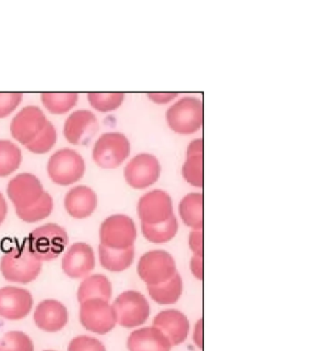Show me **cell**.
<instances>
[{
	"label": "cell",
	"instance_id": "obj_1",
	"mask_svg": "<svg viewBox=\"0 0 312 351\" xmlns=\"http://www.w3.org/2000/svg\"><path fill=\"white\" fill-rule=\"evenodd\" d=\"M42 269V262L29 252L25 241L8 250L0 260L2 276L15 284L26 285L35 281Z\"/></svg>",
	"mask_w": 312,
	"mask_h": 351
},
{
	"label": "cell",
	"instance_id": "obj_2",
	"mask_svg": "<svg viewBox=\"0 0 312 351\" xmlns=\"http://www.w3.org/2000/svg\"><path fill=\"white\" fill-rule=\"evenodd\" d=\"M29 252L40 262L56 260L65 251L69 236L64 227L47 223L36 228L25 239Z\"/></svg>",
	"mask_w": 312,
	"mask_h": 351
},
{
	"label": "cell",
	"instance_id": "obj_3",
	"mask_svg": "<svg viewBox=\"0 0 312 351\" xmlns=\"http://www.w3.org/2000/svg\"><path fill=\"white\" fill-rule=\"evenodd\" d=\"M204 104L193 96L180 99L169 107L166 114L169 128L180 134L195 133L204 125Z\"/></svg>",
	"mask_w": 312,
	"mask_h": 351
},
{
	"label": "cell",
	"instance_id": "obj_4",
	"mask_svg": "<svg viewBox=\"0 0 312 351\" xmlns=\"http://www.w3.org/2000/svg\"><path fill=\"white\" fill-rule=\"evenodd\" d=\"M48 175L60 186L73 185L84 177L86 163L77 151L62 148L56 151L48 162Z\"/></svg>",
	"mask_w": 312,
	"mask_h": 351
},
{
	"label": "cell",
	"instance_id": "obj_5",
	"mask_svg": "<svg viewBox=\"0 0 312 351\" xmlns=\"http://www.w3.org/2000/svg\"><path fill=\"white\" fill-rule=\"evenodd\" d=\"M39 107H24L13 118L10 125L12 136L27 148L34 144L51 125Z\"/></svg>",
	"mask_w": 312,
	"mask_h": 351
},
{
	"label": "cell",
	"instance_id": "obj_6",
	"mask_svg": "<svg viewBox=\"0 0 312 351\" xmlns=\"http://www.w3.org/2000/svg\"><path fill=\"white\" fill-rule=\"evenodd\" d=\"M130 143L128 137L119 132H108L95 142L93 158L102 169L119 167L130 156Z\"/></svg>",
	"mask_w": 312,
	"mask_h": 351
},
{
	"label": "cell",
	"instance_id": "obj_7",
	"mask_svg": "<svg viewBox=\"0 0 312 351\" xmlns=\"http://www.w3.org/2000/svg\"><path fill=\"white\" fill-rule=\"evenodd\" d=\"M79 320L87 331L104 335L110 332L117 323L113 306L100 298L88 299L80 303Z\"/></svg>",
	"mask_w": 312,
	"mask_h": 351
},
{
	"label": "cell",
	"instance_id": "obj_8",
	"mask_svg": "<svg viewBox=\"0 0 312 351\" xmlns=\"http://www.w3.org/2000/svg\"><path fill=\"white\" fill-rule=\"evenodd\" d=\"M42 182L36 176L21 173L13 178L7 186V193L15 210L32 207L45 193Z\"/></svg>",
	"mask_w": 312,
	"mask_h": 351
},
{
	"label": "cell",
	"instance_id": "obj_9",
	"mask_svg": "<svg viewBox=\"0 0 312 351\" xmlns=\"http://www.w3.org/2000/svg\"><path fill=\"white\" fill-rule=\"evenodd\" d=\"M34 303V296L25 288L12 285L0 288V317L4 319H23L31 314Z\"/></svg>",
	"mask_w": 312,
	"mask_h": 351
},
{
	"label": "cell",
	"instance_id": "obj_10",
	"mask_svg": "<svg viewBox=\"0 0 312 351\" xmlns=\"http://www.w3.org/2000/svg\"><path fill=\"white\" fill-rule=\"evenodd\" d=\"M95 266V252L88 243L78 241L65 252L62 260L64 273L72 279L88 276Z\"/></svg>",
	"mask_w": 312,
	"mask_h": 351
},
{
	"label": "cell",
	"instance_id": "obj_11",
	"mask_svg": "<svg viewBox=\"0 0 312 351\" xmlns=\"http://www.w3.org/2000/svg\"><path fill=\"white\" fill-rule=\"evenodd\" d=\"M160 165L152 154L142 153L131 159L125 169L128 183L135 189L147 188L160 177Z\"/></svg>",
	"mask_w": 312,
	"mask_h": 351
},
{
	"label": "cell",
	"instance_id": "obj_12",
	"mask_svg": "<svg viewBox=\"0 0 312 351\" xmlns=\"http://www.w3.org/2000/svg\"><path fill=\"white\" fill-rule=\"evenodd\" d=\"M35 325L42 331L56 333L62 330L69 321L67 307L56 299H45L34 310Z\"/></svg>",
	"mask_w": 312,
	"mask_h": 351
},
{
	"label": "cell",
	"instance_id": "obj_13",
	"mask_svg": "<svg viewBox=\"0 0 312 351\" xmlns=\"http://www.w3.org/2000/svg\"><path fill=\"white\" fill-rule=\"evenodd\" d=\"M98 122L89 110H77L65 121L64 134L67 141L73 145H86L97 133Z\"/></svg>",
	"mask_w": 312,
	"mask_h": 351
},
{
	"label": "cell",
	"instance_id": "obj_14",
	"mask_svg": "<svg viewBox=\"0 0 312 351\" xmlns=\"http://www.w3.org/2000/svg\"><path fill=\"white\" fill-rule=\"evenodd\" d=\"M132 222L124 215H113L100 227L101 245L113 250H125L131 241Z\"/></svg>",
	"mask_w": 312,
	"mask_h": 351
},
{
	"label": "cell",
	"instance_id": "obj_15",
	"mask_svg": "<svg viewBox=\"0 0 312 351\" xmlns=\"http://www.w3.org/2000/svg\"><path fill=\"white\" fill-rule=\"evenodd\" d=\"M97 207V196L87 186H76L71 189L64 197V208L73 218L84 219L95 213Z\"/></svg>",
	"mask_w": 312,
	"mask_h": 351
},
{
	"label": "cell",
	"instance_id": "obj_16",
	"mask_svg": "<svg viewBox=\"0 0 312 351\" xmlns=\"http://www.w3.org/2000/svg\"><path fill=\"white\" fill-rule=\"evenodd\" d=\"M183 175L193 185H204V139L193 140L189 145Z\"/></svg>",
	"mask_w": 312,
	"mask_h": 351
},
{
	"label": "cell",
	"instance_id": "obj_17",
	"mask_svg": "<svg viewBox=\"0 0 312 351\" xmlns=\"http://www.w3.org/2000/svg\"><path fill=\"white\" fill-rule=\"evenodd\" d=\"M111 295L110 282L103 274H92V276L84 277L77 291L79 303L93 298H100L108 301Z\"/></svg>",
	"mask_w": 312,
	"mask_h": 351
},
{
	"label": "cell",
	"instance_id": "obj_18",
	"mask_svg": "<svg viewBox=\"0 0 312 351\" xmlns=\"http://www.w3.org/2000/svg\"><path fill=\"white\" fill-rule=\"evenodd\" d=\"M130 351H169L171 344L163 335L149 331H136L128 341Z\"/></svg>",
	"mask_w": 312,
	"mask_h": 351
},
{
	"label": "cell",
	"instance_id": "obj_19",
	"mask_svg": "<svg viewBox=\"0 0 312 351\" xmlns=\"http://www.w3.org/2000/svg\"><path fill=\"white\" fill-rule=\"evenodd\" d=\"M23 154L17 145L10 140L0 139V178L8 177L19 169Z\"/></svg>",
	"mask_w": 312,
	"mask_h": 351
},
{
	"label": "cell",
	"instance_id": "obj_20",
	"mask_svg": "<svg viewBox=\"0 0 312 351\" xmlns=\"http://www.w3.org/2000/svg\"><path fill=\"white\" fill-rule=\"evenodd\" d=\"M53 210V199L48 192H45L40 199L32 207L16 210L21 221L27 223H36L51 215Z\"/></svg>",
	"mask_w": 312,
	"mask_h": 351
},
{
	"label": "cell",
	"instance_id": "obj_21",
	"mask_svg": "<svg viewBox=\"0 0 312 351\" xmlns=\"http://www.w3.org/2000/svg\"><path fill=\"white\" fill-rule=\"evenodd\" d=\"M77 101L78 95L75 93H45L42 95L43 106L54 114H62L70 111Z\"/></svg>",
	"mask_w": 312,
	"mask_h": 351
},
{
	"label": "cell",
	"instance_id": "obj_22",
	"mask_svg": "<svg viewBox=\"0 0 312 351\" xmlns=\"http://www.w3.org/2000/svg\"><path fill=\"white\" fill-rule=\"evenodd\" d=\"M98 254L101 265L108 271H123L130 263V252L123 250L109 249L100 244Z\"/></svg>",
	"mask_w": 312,
	"mask_h": 351
},
{
	"label": "cell",
	"instance_id": "obj_23",
	"mask_svg": "<svg viewBox=\"0 0 312 351\" xmlns=\"http://www.w3.org/2000/svg\"><path fill=\"white\" fill-rule=\"evenodd\" d=\"M0 351H34V344L28 334L12 330L0 337Z\"/></svg>",
	"mask_w": 312,
	"mask_h": 351
},
{
	"label": "cell",
	"instance_id": "obj_24",
	"mask_svg": "<svg viewBox=\"0 0 312 351\" xmlns=\"http://www.w3.org/2000/svg\"><path fill=\"white\" fill-rule=\"evenodd\" d=\"M87 98L92 107L97 111L108 112L114 111L121 106L125 99L123 93H89Z\"/></svg>",
	"mask_w": 312,
	"mask_h": 351
},
{
	"label": "cell",
	"instance_id": "obj_25",
	"mask_svg": "<svg viewBox=\"0 0 312 351\" xmlns=\"http://www.w3.org/2000/svg\"><path fill=\"white\" fill-rule=\"evenodd\" d=\"M67 351H106V350L105 345L99 339L82 335L71 340Z\"/></svg>",
	"mask_w": 312,
	"mask_h": 351
},
{
	"label": "cell",
	"instance_id": "obj_26",
	"mask_svg": "<svg viewBox=\"0 0 312 351\" xmlns=\"http://www.w3.org/2000/svg\"><path fill=\"white\" fill-rule=\"evenodd\" d=\"M23 100V93H0V118L12 114Z\"/></svg>",
	"mask_w": 312,
	"mask_h": 351
},
{
	"label": "cell",
	"instance_id": "obj_27",
	"mask_svg": "<svg viewBox=\"0 0 312 351\" xmlns=\"http://www.w3.org/2000/svg\"><path fill=\"white\" fill-rule=\"evenodd\" d=\"M178 93H147V96H149L150 100L154 101L156 104H168L169 101L173 100L174 98H176Z\"/></svg>",
	"mask_w": 312,
	"mask_h": 351
},
{
	"label": "cell",
	"instance_id": "obj_28",
	"mask_svg": "<svg viewBox=\"0 0 312 351\" xmlns=\"http://www.w3.org/2000/svg\"><path fill=\"white\" fill-rule=\"evenodd\" d=\"M8 211H9V207H8L7 200L5 199L3 194L0 192V226L6 219Z\"/></svg>",
	"mask_w": 312,
	"mask_h": 351
},
{
	"label": "cell",
	"instance_id": "obj_29",
	"mask_svg": "<svg viewBox=\"0 0 312 351\" xmlns=\"http://www.w3.org/2000/svg\"><path fill=\"white\" fill-rule=\"evenodd\" d=\"M43 351H56V350H43Z\"/></svg>",
	"mask_w": 312,
	"mask_h": 351
}]
</instances>
